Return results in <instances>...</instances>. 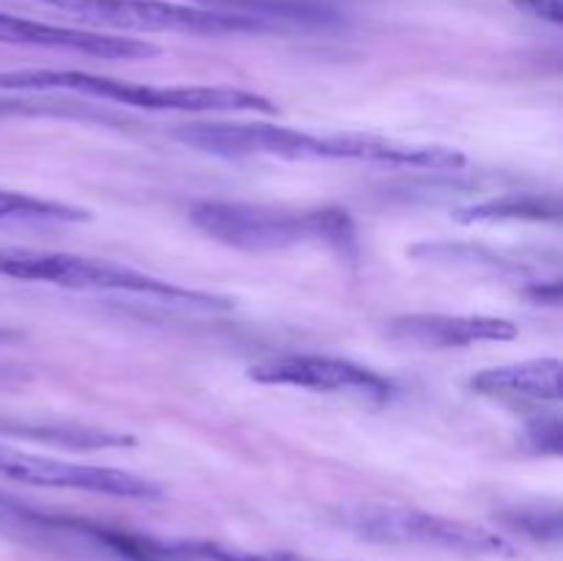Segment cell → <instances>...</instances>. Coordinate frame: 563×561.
Here are the masks:
<instances>
[{
    "mask_svg": "<svg viewBox=\"0 0 563 561\" xmlns=\"http://www.w3.org/2000/svg\"><path fill=\"white\" fill-rule=\"evenodd\" d=\"M174 138L196 152L225 160H344V132L317 135L280 124L251 121H196L174 132Z\"/></svg>",
    "mask_w": 563,
    "mask_h": 561,
    "instance_id": "8992f818",
    "label": "cell"
},
{
    "mask_svg": "<svg viewBox=\"0 0 563 561\" xmlns=\"http://www.w3.org/2000/svg\"><path fill=\"white\" fill-rule=\"evenodd\" d=\"M207 9L245 14L262 22H302V25H324L335 20L328 0H198Z\"/></svg>",
    "mask_w": 563,
    "mask_h": 561,
    "instance_id": "7c38bea8",
    "label": "cell"
},
{
    "mask_svg": "<svg viewBox=\"0 0 563 561\" xmlns=\"http://www.w3.org/2000/svg\"><path fill=\"white\" fill-rule=\"evenodd\" d=\"M506 522L517 531H522L526 537L539 539V542H555L561 537V515L559 509H542V506H533V509H511L506 512Z\"/></svg>",
    "mask_w": 563,
    "mask_h": 561,
    "instance_id": "9a60e30c",
    "label": "cell"
},
{
    "mask_svg": "<svg viewBox=\"0 0 563 561\" xmlns=\"http://www.w3.org/2000/svg\"><path fill=\"white\" fill-rule=\"evenodd\" d=\"M174 550H179V553H187V556H198V559H209V561H317L300 553H289V550H273V553H242V550H229L209 542H185V544H176Z\"/></svg>",
    "mask_w": 563,
    "mask_h": 561,
    "instance_id": "2e32d148",
    "label": "cell"
},
{
    "mask_svg": "<svg viewBox=\"0 0 563 561\" xmlns=\"http://www.w3.org/2000/svg\"><path fill=\"white\" fill-rule=\"evenodd\" d=\"M198 231L236 251H289L324 245L350 253L355 223L344 209H286L245 201H201L190 209Z\"/></svg>",
    "mask_w": 563,
    "mask_h": 561,
    "instance_id": "6da1fadb",
    "label": "cell"
},
{
    "mask_svg": "<svg viewBox=\"0 0 563 561\" xmlns=\"http://www.w3.org/2000/svg\"><path fill=\"white\" fill-rule=\"evenodd\" d=\"M341 528L374 544H412L462 556H515L500 534L484 526L394 504H357L339 512Z\"/></svg>",
    "mask_w": 563,
    "mask_h": 561,
    "instance_id": "277c9868",
    "label": "cell"
},
{
    "mask_svg": "<svg viewBox=\"0 0 563 561\" xmlns=\"http://www.w3.org/2000/svg\"><path fill=\"white\" fill-rule=\"evenodd\" d=\"M0 476L14 482L33 484V487L53 490H82V493L113 495L130 501H159L163 487L152 479L137 473L121 471L108 465H86V462L53 460L42 454H25L11 446L0 443Z\"/></svg>",
    "mask_w": 563,
    "mask_h": 561,
    "instance_id": "52a82bcc",
    "label": "cell"
},
{
    "mask_svg": "<svg viewBox=\"0 0 563 561\" xmlns=\"http://www.w3.org/2000/svg\"><path fill=\"white\" fill-rule=\"evenodd\" d=\"M0 44H20V47L69 50V53L93 55L108 61H137L152 58L159 50L141 38L119 36V33L86 31V28L49 25V22L27 20V16L0 11Z\"/></svg>",
    "mask_w": 563,
    "mask_h": 561,
    "instance_id": "9c48e42d",
    "label": "cell"
},
{
    "mask_svg": "<svg viewBox=\"0 0 563 561\" xmlns=\"http://www.w3.org/2000/svg\"><path fill=\"white\" fill-rule=\"evenodd\" d=\"M11 336H14V333H11V330H3V328H0V341H3V339H11Z\"/></svg>",
    "mask_w": 563,
    "mask_h": 561,
    "instance_id": "d6986e66",
    "label": "cell"
},
{
    "mask_svg": "<svg viewBox=\"0 0 563 561\" xmlns=\"http://www.w3.org/2000/svg\"><path fill=\"white\" fill-rule=\"evenodd\" d=\"M561 204L555 196H533V193H504L482 204L460 209V223H504V220H559Z\"/></svg>",
    "mask_w": 563,
    "mask_h": 561,
    "instance_id": "4fadbf2b",
    "label": "cell"
},
{
    "mask_svg": "<svg viewBox=\"0 0 563 561\" xmlns=\"http://www.w3.org/2000/svg\"><path fill=\"white\" fill-rule=\"evenodd\" d=\"M0 91H69L143 110L176 113H275V105L256 91L231 86H146L80 69L0 72Z\"/></svg>",
    "mask_w": 563,
    "mask_h": 561,
    "instance_id": "7a4b0ae2",
    "label": "cell"
},
{
    "mask_svg": "<svg viewBox=\"0 0 563 561\" xmlns=\"http://www.w3.org/2000/svg\"><path fill=\"white\" fill-rule=\"evenodd\" d=\"M517 324L487 314H401L388 322V336L427 350H460L487 341L517 339Z\"/></svg>",
    "mask_w": 563,
    "mask_h": 561,
    "instance_id": "30bf717a",
    "label": "cell"
},
{
    "mask_svg": "<svg viewBox=\"0 0 563 561\" xmlns=\"http://www.w3.org/2000/svg\"><path fill=\"white\" fill-rule=\"evenodd\" d=\"M247 377L262 385H289V388L319 391V394H357L385 399L390 383L363 363L335 355H275L247 369Z\"/></svg>",
    "mask_w": 563,
    "mask_h": 561,
    "instance_id": "ba28073f",
    "label": "cell"
},
{
    "mask_svg": "<svg viewBox=\"0 0 563 561\" xmlns=\"http://www.w3.org/2000/svg\"><path fill=\"white\" fill-rule=\"evenodd\" d=\"M520 11L537 16V20L550 22V25H561L563 22V3L561 0H511Z\"/></svg>",
    "mask_w": 563,
    "mask_h": 561,
    "instance_id": "ac0fdd59",
    "label": "cell"
},
{
    "mask_svg": "<svg viewBox=\"0 0 563 561\" xmlns=\"http://www.w3.org/2000/svg\"><path fill=\"white\" fill-rule=\"evenodd\" d=\"M58 9L86 25L113 28V31L137 33H201V36H225V33L264 31L267 22L245 14L207 9V6L168 3V0H38Z\"/></svg>",
    "mask_w": 563,
    "mask_h": 561,
    "instance_id": "5b68a950",
    "label": "cell"
},
{
    "mask_svg": "<svg viewBox=\"0 0 563 561\" xmlns=\"http://www.w3.org/2000/svg\"><path fill=\"white\" fill-rule=\"evenodd\" d=\"M82 220H91L86 209L0 187V223H82Z\"/></svg>",
    "mask_w": 563,
    "mask_h": 561,
    "instance_id": "5bb4252c",
    "label": "cell"
},
{
    "mask_svg": "<svg viewBox=\"0 0 563 561\" xmlns=\"http://www.w3.org/2000/svg\"><path fill=\"white\" fill-rule=\"evenodd\" d=\"M0 278L27 280V284H49L64 289L82 292H119V295L163 297L170 302H190L203 308H223L229 300L207 295V292L185 289L170 280L137 273L124 264L104 258L77 256L60 251H27V248H0Z\"/></svg>",
    "mask_w": 563,
    "mask_h": 561,
    "instance_id": "3957f363",
    "label": "cell"
},
{
    "mask_svg": "<svg viewBox=\"0 0 563 561\" xmlns=\"http://www.w3.org/2000/svg\"><path fill=\"white\" fill-rule=\"evenodd\" d=\"M471 388L482 396L498 399H561V361L559 358H537V361L493 366L473 374Z\"/></svg>",
    "mask_w": 563,
    "mask_h": 561,
    "instance_id": "8fae6325",
    "label": "cell"
},
{
    "mask_svg": "<svg viewBox=\"0 0 563 561\" xmlns=\"http://www.w3.org/2000/svg\"><path fill=\"white\" fill-rule=\"evenodd\" d=\"M561 421L559 418H548V421H537L528 429V438L533 440L539 451H550V454H559L561 451Z\"/></svg>",
    "mask_w": 563,
    "mask_h": 561,
    "instance_id": "e0dca14e",
    "label": "cell"
}]
</instances>
